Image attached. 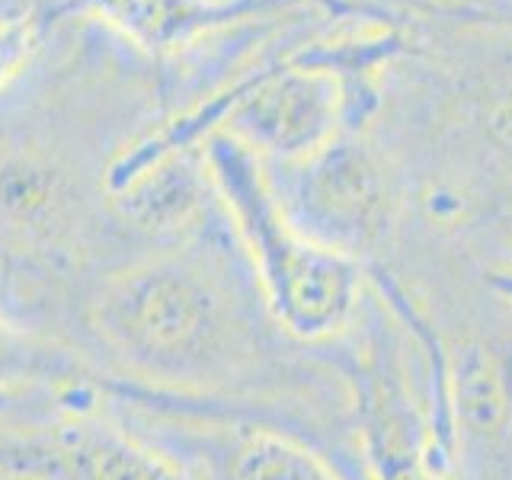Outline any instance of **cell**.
<instances>
[{"label":"cell","mask_w":512,"mask_h":480,"mask_svg":"<svg viewBox=\"0 0 512 480\" xmlns=\"http://www.w3.org/2000/svg\"><path fill=\"white\" fill-rule=\"evenodd\" d=\"M39 372H58V362L45 359L39 349H32L10 327L0 324V381H16Z\"/></svg>","instance_id":"6"},{"label":"cell","mask_w":512,"mask_h":480,"mask_svg":"<svg viewBox=\"0 0 512 480\" xmlns=\"http://www.w3.org/2000/svg\"><path fill=\"white\" fill-rule=\"evenodd\" d=\"M0 480H196L138 432L93 416L0 432Z\"/></svg>","instance_id":"2"},{"label":"cell","mask_w":512,"mask_h":480,"mask_svg":"<svg viewBox=\"0 0 512 480\" xmlns=\"http://www.w3.org/2000/svg\"><path fill=\"white\" fill-rule=\"evenodd\" d=\"M215 170L256 253L260 279L276 317L301 336L330 330L349 304L343 272L336 269V263L320 260L279 231L276 218L263 202V192L253 186L240 160L224 151V144L221 151H215Z\"/></svg>","instance_id":"3"},{"label":"cell","mask_w":512,"mask_h":480,"mask_svg":"<svg viewBox=\"0 0 512 480\" xmlns=\"http://www.w3.org/2000/svg\"><path fill=\"white\" fill-rule=\"evenodd\" d=\"M93 330L125 372L176 391L231 381L253 352L237 301L180 256L112 276L93 301Z\"/></svg>","instance_id":"1"},{"label":"cell","mask_w":512,"mask_h":480,"mask_svg":"<svg viewBox=\"0 0 512 480\" xmlns=\"http://www.w3.org/2000/svg\"><path fill=\"white\" fill-rule=\"evenodd\" d=\"M29 42H32V26L29 23H13L0 29V84L16 74V68L23 64L29 55Z\"/></svg>","instance_id":"7"},{"label":"cell","mask_w":512,"mask_h":480,"mask_svg":"<svg viewBox=\"0 0 512 480\" xmlns=\"http://www.w3.org/2000/svg\"><path fill=\"white\" fill-rule=\"evenodd\" d=\"M61 208V176L32 157L0 167V218L20 228H42Z\"/></svg>","instance_id":"5"},{"label":"cell","mask_w":512,"mask_h":480,"mask_svg":"<svg viewBox=\"0 0 512 480\" xmlns=\"http://www.w3.org/2000/svg\"><path fill=\"white\" fill-rule=\"evenodd\" d=\"M132 432L196 480H330L308 452L263 429L151 420Z\"/></svg>","instance_id":"4"}]
</instances>
